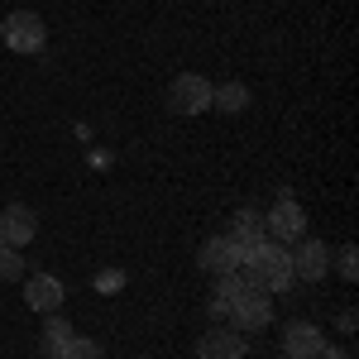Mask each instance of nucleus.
<instances>
[{
    "label": "nucleus",
    "mask_w": 359,
    "mask_h": 359,
    "mask_svg": "<svg viewBox=\"0 0 359 359\" xmlns=\"http://www.w3.org/2000/svg\"><path fill=\"white\" fill-rule=\"evenodd\" d=\"M5 48L10 53H39L43 43H48V25H43V15H34V10H10L5 15Z\"/></svg>",
    "instance_id": "f257e3e1"
},
{
    "label": "nucleus",
    "mask_w": 359,
    "mask_h": 359,
    "mask_svg": "<svg viewBox=\"0 0 359 359\" xmlns=\"http://www.w3.org/2000/svg\"><path fill=\"white\" fill-rule=\"evenodd\" d=\"M230 331H240V335H249V331H264L269 321H273V297L264 292V287H249V292H240L235 302H230Z\"/></svg>",
    "instance_id": "f03ea898"
},
{
    "label": "nucleus",
    "mask_w": 359,
    "mask_h": 359,
    "mask_svg": "<svg viewBox=\"0 0 359 359\" xmlns=\"http://www.w3.org/2000/svg\"><path fill=\"white\" fill-rule=\"evenodd\" d=\"M264 230L273 235L278 245L292 249V245H297V240L306 235V211H302V206H297V201H292L287 192H283V196H278V206L269 211V216H264Z\"/></svg>",
    "instance_id": "7ed1b4c3"
},
{
    "label": "nucleus",
    "mask_w": 359,
    "mask_h": 359,
    "mask_svg": "<svg viewBox=\"0 0 359 359\" xmlns=\"http://www.w3.org/2000/svg\"><path fill=\"white\" fill-rule=\"evenodd\" d=\"M211 91H216V86L206 82L201 72H182L177 82L168 86V101H172L177 115H201V111H211Z\"/></svg>",
    "instance_id": "20e7f679"
},
{
    "label": "nucleus",
    "mask_w": 359,
    "mask_h": 359,
    "mask_svg": "<svg viewBox=\"0 0 359 359\" xmlns=\"http://www.w3.org/2000/svg\"><path fill=\"white\" fill-rule=\"evenodd\" d=\"M287 259H292V278L297 283H321V278L331 273V249L321 245V240H297V245L287 249Z\"/></svg>",
    "instance_id": "39448f33"
},
{
    "label": "nucleus",
    "mask_w": 359,
    "mask_h": 359,
    "mask_svg": "<svg viewBox=\"0 0 359 359\" xmlns=\"http://www.w3.org/2000/svg\"><path fill=\"white\" fill-rule=\"evenodd\" d=\"M62 297H67V283L57 273H29L25 278V306L29 311H43L48 316V311L62 306Z\"/></svg>",
    "instance_id": "423d86ee"
},
{
    "label": "nucleus",
    "mask_w": 359,
    "mask_h": 359,
    "mask_svg": "<svg viewBox=\"0 0 359 359\" xmlns=\"http://www.w3.org/2000/svg\"><path fill=\"white\" fill-rule=\"evenodd\" d=\"M34 235H39V216H34L29 206H5V211H0V245L25 249Z\"/></svg>",
    "instance_id": "0eeeda50"
},
{
    "label": "nucleus",
    "mask_w": 359,
    "mask_h": 359,
    "mask_svg": "<svg viewBox=\"0 0 359 359\" xmlns=\"http://www.w3.org/2000/svg\"><path fill=\"white\" fill-rule=\"evenodd\" d=\"M321 345H326V335H321L316 321H292V326L283 331V355L287 359H316Z\"/></svg>",
    "instance_id": "6e6552de"
},
{
    "label": "nucleus",
    "mask_w": 359,
    "mask_h": 359,
    "mask_svg": "<svg viewBox=\"0 0 359 359\" xmlns=\"http://www.w3.org/2000/svg\"><path fill=\"white\" fill-rule=\"evenodd\" d=\"M196 359H245V335L230 326H211L196 340Z\"/></svg>",
    "instance_id": "1a4fd4ad"
},
{
    "label": "nucleus",
    "mask_w": 359,
    "mask_h": 359,
    "mask_svg": "<svg viewBox=\"0 0 359 359\" xmlns=\"http://www.w3.org/2000/svg\"><path fill=\"white\" fill-rule=\"evenodd\" d=\"M206 273H230V269H240V254L230 245V235H216V240H206L201 245V259H196Z\"/></svg>",
    "instance_id": "9d476101"
},
{
    "label": "nucleus",
    "mask_w": 359,
    "mask_h": 359,
    "mask_svg": "<svg viewBox=\"0 0 359 359\" xmlns=\"http://www.w3.org/2000/svg\"><path fill=\"white\" fill-rule=\"evenodd\" d=\"M264 216H254V211H240V225H235V235H230V245H235V254H240V264H245V254L254 245H264Z\"/></svg>",
    "instance_id": "9b49d317"
},
{
    "label": "nucleus",
    "mask_w": 359,
    "mask_h": 359,
    "mask_svg": "<svg viewBox=\"0 0 359 359\" xmlns=\"http://www.w3.org/2000/svg\"><path fill=\"white\" fill-rule=\"evenodd\" d=\"M211 106H216L221 115H240V111L249 106V86H245V82H225V86H216V91H211Z\"/></svg>",
    "instance_id": "f8f14e48"
},
{
    "label": "nucleus",
    "mask_w": 359,
    "mask_h": 359,
    "mask_svg": "<svg viewBox=\"0 0 359 359\" xmlns=\"http://www.w3.org/2000/svg\"><path fill=\"white\" fill-rule=\"evenodd\" d=\"M67 340H72V326H67L57 311H48V321H43V355L57 359V350H62Z\"/></svg>",
    "instance_id": "ddd939ff"
},
{
    "label": "nucleus",
    "mask_w": 359,
    "mask_h": 359,
    "mask_svg": "<svg viewBox=\"0 0 359 359\" xmlns=\"http://www.w3.org/2000/svg\"><path fill=\"white\" fill-rule=\"evenodd\" d=\"M254 287V278H249V269H230V273H216V297H225V302H235L240 292H249Z\"/></svg>",
    "instance_id": "4468645a"
},
{
    "label": "nucleus",
    "mask_w": 359,
    "mask_h": 359,
    "mask_svg": "<svg viewBox=\"0 0 359 359\" xmlns=\"http://www.w3.org/2000/svg\"><path fill=\"white\" fill-rule=\"evenodd\" d=\"M25 278V249L0 245V283H20Z\"/></svg>",
    "instance_id": "2eb2a0df"
},
{
    "label": "nucleus",
    "mask_w": 359,
    "mask_h": 359,
    "mask_svg": "<svg viewBox=\"0 0 359 359\" xmlns=\"http://www.w3.org/2000/svg\"><path fill=\"white\" fill-rule=\"evenodd\" d=\"M57 359H106V355H101V345H96V340H86V335H72V340L57 350Z\"/></svg>",
    "instance_id": "dca6fc26"
},
{
    "label": "nucleus",
    "mask_w": 359,
    "mask_h": 359,
    "mask_svg": "<svg viewBox=\"0 0 359 359\" xmlns=\"http://www.w3.org/2000/svg\"><path fill=\"white\" fill-rule=\"evenodd\" d=\"M335 273L345 278V283H355V278H359V254H355V245H345L340 254H335Z\"/></svg>",
    "instance_id": "f3484780"
},
{
    "label": "nucleus",
    "mask_w": 359,
    "mask_h": 359,
    "mask_svg": "<svg viewBox=\"0 0 359 359\" xmlns=\"http://www.w3.org/2000/svg\"><path fill=\"white\" fill-rule=\"evenodd\" d=\"M115 287H125V273L111 269V273H96V292H115Z\"/></svg>",
    "instance_id": "a211bd4d"
},
{
    "label": "nucleus",
    "mask_w": 359,
    "mask_h": 359,
    "mask_svg": "<svg viewBox=\"0 0 359 359\" xmlns=\"http://www.w3.org/2000/svg\"><path fill=\"white\" fill-rule=\"evenodd\" d=\"M335 326H340V331L350 335V331H355V311H350V306H345V311H340V321H335Z\"/></svg>",
    "instance_id": "6ab92c4d"
},
{
    "label": "nucleus",
    "mask_w": 359,
    "mask_h": 359,
    "mask_svg": "<svg viewBox=\"0 0 359 359\" xmlns=\"http://www.w3.org/2000/svg\"><path fill=\"white\" fill-rule=\"evenodd\" d=\"M316 359H345V350H335V345H321V355Z\"/></svg>",
    "instance_id": "aec40b11"
}]
</instances>
